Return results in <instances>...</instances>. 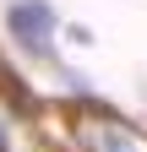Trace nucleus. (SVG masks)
<instances>
[{"label": "nucleus", "instance_id": "f03ea898", "mask_svg": "<svg viewBox=\"0 0 147 152\" xmlns=\"http://www.w3.org/2000/svg\"><path fill=\"white\" fill-rule=\"evenodd\" d=\"M6 22L16 33V44H22L33 60H49V33H54V11H49V0H11V11H6Z\"/></svg>", "mask_w": 147, "mask_h": 152}, {"label": "nucleus", "instance_id": "f257e3e1", "mask_svg": "<svg viewBox=\"0 0 147 152\" xmlns=\"http://www.w3.org/2000/svg\"><path fill=\"white\" fill-rule=\"evenodd\" d=\"M76 147H82V152H142L136 130L120 125L115 114L98 109V103H82V109H76Z\"/></svg>", "mask_w": 147, "mask_h": 152}]
</instances>
